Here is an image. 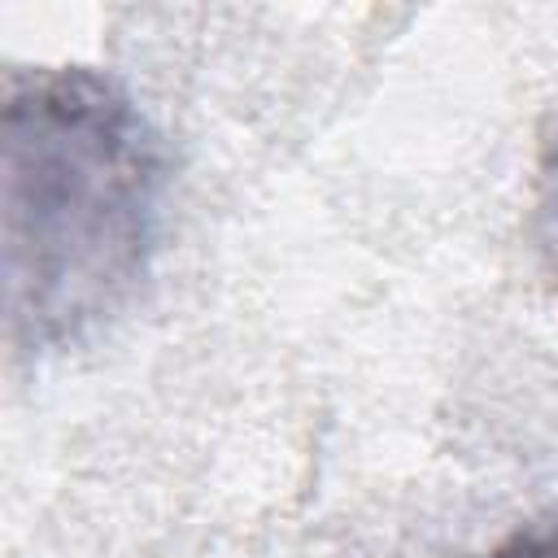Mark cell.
Instances as JSON below:
<instances>
[{"instance_id": "1", "label": "cell", "mask_w": 558, "mask_h": 558, "mask_svg": "<svg viewBox=\"0 0 558 558\" xmlns=\"http://www.w3.org/2000/svg\"><path fill=\"white\" fill-rule=\"evenodd\" d=\"M161 218V144L140 105L83 65L9 70L0 105L4 336L83 340L140 288Z\"/></svg>"}, {"instance_id": "2", "label": "cell", "mask_w": 558, "mask_h": 558, "mask_svg": "<svg viewBox=\"0 0 558 558\" xmlns=\"http://www.w3.org/2000/svg\"><path fill=\"white\" fill-rule=\"evenodd\" d=\"M532 222H536V244H541L545 262H549L554 275H558V113L549 118V131H545V140H541Z\"/></svg>"}, {"instance_id": "3", "label": "cell", "mask_w": 558, "mask_h": 558, "mask_svg": "<svg viewBox=\"0 0 558 558\" xmlns=\"http://www.w3.org/2000/svg\"><path fill=\"white\" fill-rule=\"evenodd\" d=\"M480 558H558V527H523Z\"/></svg>"}]
</instances>
